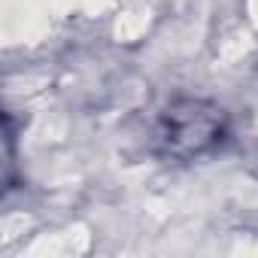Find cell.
I'll list each match as a JSON object with an SVG mask.
<instances>
[{
	"label": "cell",
	"mask_w": 258,
	"mask_h": 258,
	"mask_svg": "<svg viewBox=\"0 0 258 258\" xmlns=\"http://www.w3.org/2000/svg\"><path fill=\"white\" fill-rule=\"evenodd\" d=\"M228 137V112L207 97L167 100L152 124V149L167 161H198L216 152Z\"/></svg>",
	"instance_id": "6da1fadb"
}]
</instances>
